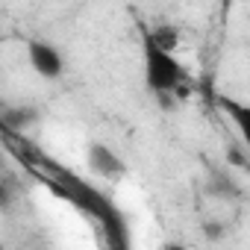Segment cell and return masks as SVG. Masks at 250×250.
I'll list each match as a JSON object with an SVG mask.
<instances>
[{
	"label": "cell",
	"mask_w": 250,
	"mask_h": 250,
	"mask_svg": "<svg viewBox=\"0 0 250 250\" xmlns=\"http://www.w3.org/2000/svg\"><path fill=\"white\" fill-rule=\"evenodd\" d=\"M162 250H186V247H183V244H165Z\"/></svg>",
	"instance_id": "5"
},
{
	"label": "cell",
	"mask_w": 250,
	"mask_h": 250,
	"mask_svg": "<svg viewBox=\"0 0 250 250\" xmlns=\"http://www.w3.org/2000/svg\"><path fill=\"white\" fill-rule=\"evenodd\" d=\"M85 162L88 168L94 171V177L100 180H121L124 174H127V165H124V159L103 142H91L88 150H85Z\"/></svg>",
	"instance_id": "3"
},
{
	"label": "cell",
	"mask_w": 250,
	"mask_h": 250,
	"mask_svg": "<svg viewBox=\"0 0 250 250\" xmlns=\"http://www.w3.org/2000/svg\"><path fill=\"white\" fill-rule=\"evenodd\" d=\"M27 59H30V68L44 80H59L62 71H65V59L50 42H39V39L30 42L27 44Z\"/></svg>",
	"instance_id": "2"
},
{
	"label": "cell",
	"mask_w": 250,
	"mask_h": 250,
	"mask_svg": "<svg viewBox=\"0 0 250 250\" xmlns=\"http://www.w3.org/2000/svg\"><path fill=\"white\" fill-rule=\"evenodd\" d=\"M221 109L235 124V130H238V136H241V142H244V147L250 153V106L247 103H238L232 97H221Z\"/></svg>",
	"instance_id": "4"
},
{
	"label": "cell",
	"mask_w": 250,
	"mask_h": 250,
	"mask_svg": "<svg viewBox=\"0 0 250 250\" xmlns=\"http://www.w3.org/2000/svg\"><path fill=\"white\" fill-rule=\"evenodd\" d=\"M142 65H145V83L156 94H177L188 83V71L177 59V53L156 44L147 30L142 33Z\"/></svg>",
	"instance_id": "1"
}]
</instances>
